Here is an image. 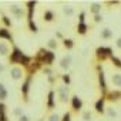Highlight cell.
<instances>
[{"label": "cell", "mask_w": 121, "mask_h": 121, "mask_svg": "<svg viewBox=\"0 0 121 121\" xmlns=\"http://www.w3.org/2000/svg\"><path fill=\"white\" fill-rule=\"evenodd\" d=\"M67 94H69V90L66 87H61L60 88V95H61V100L63 101H67Z\"/></svg>", "instance_id": "obj_1"}, {"label": "cell", "mask_w": 121, "mask_h": 121, "mask_svg": "<svg viewBox=\"0 0 121 121\" xmlns=\"http://www.w3.org/2000/svg\"><path fill=\"white\" fill-rule=\"evenodd\" d=\"M12 76H13L14 80L20 78V77H22V70H20V69H13V70H12Z\"/></svg>", "instance_id": "obj_2"}, {"label": "cell", "mask_w": 121, "mask_h": 121, "mask_svg": "<svg viewBox=\"0 0 121 121\" xmlns=\"http://www.w3.org/2000/svg\"><path fill=\"white\" fill-rule=\"evenodd\" d=\"M112 83L115 84V86H121V74H115V76H112Z\"/></svg>", "instance_id": "obj_3"}, {"label": "cell", "mask_w": 121, "mask_h": 121, "mask_svg": "<svg viewBox=\"0 0 121 121\" xmlns=\"http://www.w3.org/2000/svg\"><path fill=\"white\" fill-rule=\"evenodd\" d=\"M70 61H71V58H70V57L63 58V60H61V67H63V69H67V67L70 66Z\"/></svg>", "instance_id": "obj_4"}, {"label": "cell", "mask_w": 121, "mask_h": 121, "mask_svg": "<svg viewBox=\"0 0 121 121\" xmlns=\"http://www.w3.org/2000/svg\"><path fill=\"white\" fill-rule=\"evenodd\" d=\"M6 97H7V93H6L4 87H3L2 84H0V98H2V100H4Z\"/></svg>", "instance_id": "obj_5"}, {"label": "cell", "mask_w": 121, "mask_h": 121, "mask_svg": "<svg viewBox=\"0 0 121 121\" xmlns=\"http://www.w3.org/2000/svg\"><path fill=\"white\" fill-rule=\"evenodd\" d=\"M7 53V46L4 43H0V54H6Z\"/></svg>", "instance_id": "obj_6"}, {"label": "cell", "mask_w": 121, "mask_h": 121, "mask_svg": "<svg viewBox=\"0 0 121 121\" xmlns=\"http://www.w3.org/2000/svg\"><path fill=\"white\" fill-rule=\"evenodd\" d=\"M73 104H74V107H76V108H80V105H81V101H80L77 97H74V98H73Z\"/></svg>", "instance_id": "obj_7"}, {"label": "cell", "mask_w": 121, "mask_h": 121, "mask_svg": "<svg viewBox=\"0 0 121 121\" xmlns=\"http://www.w3.org/2000/svg\"><path fill=\"white\" fill-rule=\"evenodd\" d=\"M0 36H3V37H7L9 40H12V37H10V34L6 31V30H0Z\"/></svg>", "instance_id": "obj_8"}, {"label": "cell", "mask_w": 121, "mask_h": 121, "mask_svg": "<svg viewBox=\"0 0 121 121\" xmlns=\"http://www.w3.org/2000/svg\"><path fill=\"white\" fill-rule=\"evenodd\" d=\"M50 121H58V115H51L50 117Z\"/></svg>", "instance_id": "obj_9"}, {"label": "cell", "mask_w": 121, "mask_h": 121, "mask_svg": "<svg viewBox=\"0 0 121 121\" xmlns=\"http://www.w3.org/2000/svg\"><path fill=\"white\" fill-rule=\"evenodd\" d=\"M98 10H100V6L98 4H94L93 6V12H98Z\"/></svg>", "instance_id": "obj_10"}, {"label": "cell", "mask_w": 121, "mask_h": 121, "mask_svg": "<svg viewBox=\"0 0 121 121\" xmlns=\"http://www.w3.org/2000/svg\"><path fill=\"white\" fill-rule=\"evenodd\" d=\"M97 108H98V111H101V108H103V103H101V101L97 103Z\"/></svg>", "instance_id": "obj_11"}, {"label": "cell", "mask_w": 121, "mask_h": 121, "mask_svg": "<svg viewBox=\"0 0 121 121\" xmlns=\"http://www.w3.org/2000/svg\"><path fill=\"white\" fill-rule=\"evenodd\" d=\"M64 12H66V13H67V14H71V13H73V10H71V9H66V10H64Z\"/></svg>", "instance_id": "obj_12"}, {"label": "cell", "mask_w": 121, "mask_h": 121, "mask_svg": "<svg viewBox=\"0 0 121 121\" xmlns=\"http://www.w3.org/2000/svg\"><path fill=\"white\" fill-rule=\"evenodd\" d=\"M110 34H111V33H110V31H108V30H107V31H104V34H103V36H104V37H108V36H110Z\"/></svg>", "instance_id": "obj_13"}, {"label": "cell", "mask_w": 121, "mask_h": 121, "mask_svg": "<svg viewBox=\"0 0 121 121\" xmlns=\"http://www.w3.org/2000/svg\"><path fill=\"white\" fill-rule=\"evenodd\" d=\"M84 118H86V120H88V118H91V115H90L88 112H86V114H84Z\"/></svg>", "instance_id": "obj_14"}, {"label": "cell", "mask_w": 121, "mask_h": 121, "mask_svg": "<svg viewBox=\"0 0 121 121\" xmlns=\"http://www.w3.org/2000/svg\"><path fill=\"white\" fill-rule=\"evenodd\" d=\"M48 44H50V47H56V43H54V41H53V40H51V41H50V43H48Z\"/></svg>", "instance_id": "obj_15"}, {"label": "cell", "mask_w": 121, "mask_h": 121, "mask_svg": "<svg viewBox=\"0 0 121 121\" xmlns=\"http://www.w3.org/2000/svg\"><path fill=\"white\" fill-rule=\"evenodd\" d=\"M20 121H29V118H27V117H22Z\"/></svg>", "instance_id": "obj_16"}, {"label": "cell", "mask_w": 121, "mask_h": 121, "mask_svg": "<svg viewBox=\"0 0 121 121\" xmlns=\"http://www.w3.org/2000/svg\"><path fill=\"white\" fill-rule=\"evenodd\" d=\"M69 120H70V115H66L64 117V121H69Z\"/></svg>", "instance_id": "obj_17"}, {"label": "cell", "mask_w": 121, "mask_h": 121, "mask_svg": "<svg viewBox=\"0 0 121 121\" xmlns=\"http://www.w3.org/2000/svg\"><path fill=\"white\" fill-rule=\"evenodd\" d=\"M117 46H118V47H121V39H118V43H117Z\"/></svg>", "instance_id": "obj_18"}, {"label": "cell", "mask_w": 121, "mask_h": 121, "mask_svg": "<svg viewBox=\"0 0 121 121\" xmlns=\"http://www.w3.org/2000/svg\"><path fill=\"white\" fill-rule=\"evenodd\" d=\"M2 71H3V66H2V64H0V73H2Z\"/></svg>", "instance_id": "obj_19"}]
</instances>
